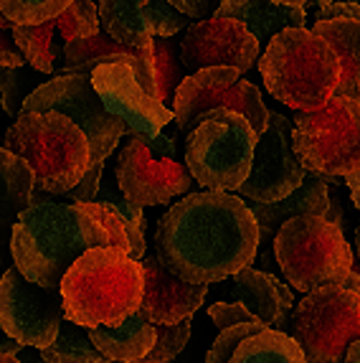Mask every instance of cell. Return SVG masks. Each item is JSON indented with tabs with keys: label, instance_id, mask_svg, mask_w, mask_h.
<instances>
[{
	"label": "cell",
	"instance_id": "6da1fadb",
	"mask_svg": "<svg viewBox=\"0 0 360 363\" xmlns=\"http://www.w3.org/2000/svg\"><path fill=\"white\" fill-rule=\"evenodd\" d=\"M259 226L241 196L198 191L180 199L155 231L157 259L175 277L213 285L252 267Z\"/></svg>",
	"mask_w": 360,
	"mask_h": 363
},
{
	"label": "cell",
	"instance_id": "7a4b0ae2",
	"mask_svg": "<svg viewBox=\"0 0 360 363\" xmlns=\"http://www.w3.org/2000/svg\"><path fill=\"white\" fill-rule=\"evenodd\" d=\"M96 247H117V242L79 203H30L11 229L16 269L48 290H59L69 267Z\"/></svg>",
	"mask_w": 360,
	"mask_h": 363
},
{
	"label": "cell",
	"instance_id": "3957f363",
	"mask_svg": "<svg viewBox=\"0 0 360 363\" xmlns=\"http://www.w3.org/2000/svg\"><path fill=\"white\" fill-rule=\"evenodd\" d=\"M142 262L117 247H96L79 257L61 279L64 320L81 328H114L142 303Z\"/></svg>",
	"mask_w": 360,
	"mask_h": 363
},
{
	"label": "cell",
	"instance_id": "277c9868",
	"mask_svg": "<svg viewBox=\"0 0 360 363\" xmlns=\"http://www.w3.org/2000/svg\"><path fill=\"white\" fill-rule=\"evenodd\" d=\"M259 74L271 97L300 112L330 102L340 79V59L330 43L307 28H284L266 43Z\"/></svg>",
	"mask_w": 360,
	"mask_h": 363
},
{
	"label": "cell",
	"instance_id": "5b68a950",
	"mask_svg": "<svg viewBox=\"0 0 360 363\" xmlns=\"http://www.w3.org/2000/svg\"><path fill=\"white\" fill-rule=\"evenodd\" d=\"M3 147L33 170L36 191L61 196L91 168V147L77 122L59 112H21L3 135Z\"/></svg>",
	"mask_w": 360,
	"mask_h": 363
},
{
	"label": "cell",
	"instance_id": "8992f818",
	"mask_svg": "<svg viewBox=\"0 0 360 363\" xmlns=\"http://www.w3.org/2000/svg\"><path fill=\"white\" fill-rule=\"evenodd\" d=\"M259 135L247 117L231 109L206 112L188 133L183 157L191 176L206 191L234 194L252 173Z\"/></svg>",
	"mask_w": 360,
	"mask_h": 363
},
{
	"label": "cell",
	"instance_id": "52a82bcc",
	"mask_svg": "<svg viewBox=\"0 0 360 363\" xmlns=\"http://www.w3.org/2000/svg\"><path fill=\"white\" fill-rule=\"evenodd\" d=\"M274 255L284 279L310 295L348 277L355 264L353 249L340 226L322 216L289 218L274 234Z\"/></svg>",
	"mask_w": 360,
	"mask_h": 363
},
{
	"label": "cell",
	"instance_id": "ba28073f",
	"mask_svg": "<svg viewBox=\"0 0 360 363\" xmlns=\"http://www.w3.org/2000/svg\"><path fill=\"white\" fill-rule=\"evenodd\" d=\"M292 150L307 173L340 183L360 170V102L332 97L313 112H297Z\"/></svg>",
	"mask_w": 360,
	"mask_h": 363
},
{
	"label": "cell",
	"instance_id": "9c48e42d",
	"mask_svg": "<svg viewBox=\"0 0 360 363\" xmlns=\"http://www.w3.org/2000/svg\"><path fill=\"white\" fill-rule=\"evenodd\" d=\"M292 338L307 363H342L353 340H360V277L350 269L342 282L305 295L292 315Z\"/></svg>",
	"mask_w": 360,
	"mask_h": 363
},
{
	"label": "cell",
	"instance_id": "30bf717a",
	"mask_svg": "<svg viewBox=\"0 0 360 363\" xmlns=\"http://www.w3.org/2000/svg\"><path fill=\"white\" fill-rule=\"evenodd\" d=\"M117 188L135 206H162L188 194L193 176L168 135H130L114 165Z\"/></svg>",
	"mask_w": 360,
	"mask_h": 363
},
{
	"label": "cell",
	"instance_id": "8fae6325",
	"mask_svg": "<svg viewBox=\"0 0 360 363\" xmlns=\"http://www.w3.org/2000/svg\"><path fill=\"white\" fill-rule=\"evenodd\" d=\"M21 112H59L77 122L91 147V165L107 163V157L125 138L127 122L112 115L91 84L89 74H59L38 86L23 102Z\"/></svg>",
	"mask_w": 360,
	"mask_h": 363
},
{
	"label": "cell",
	"instance_id": "7c38bea8",
	"mask_svg": "<svg viewBox=\"0 0 360 363\" xmlns=\"http://www.w3.org/2000/svg\"><path fill=\"white\" fill-rule=\"evenodd\" d=\"M213 109H231L247 117L254 133L261 135L269 122V109L259 89L241 79L239 69L231 67H210L201 69L196 74H188L183 84L178 86L173 97V115H175V138L186 140L198 120L206 112Z\"/></svg>",
	"mask_w": 360,
	"mask_h": 363
},
{
	"label": "cell",
	"instance_id": "4fadbf2b",
	"mask_svg": "<svg viewBox=\"0 0 360 363\" xmlns=\"http://www.w3.org/2000/svg\"><path fill=\"white\" fill-rule=\"evenodd\" d=\"M64 323V297L59 290L38 287L11 267L0 277V328L30 348H46L54 343Z\"/></svg>",
	"mask_w": 360,
	"mask_h": 363
},
{
	"label": "cell",
	"instance_id": "5bb4252c",
	"mask_svg": "<svg viewBox=\"0 0 360 363\" xmlns=\"http://www.w3.org/2000/svg\"><path fill=\"white\" fill-rule=\"evenodd\" d=\"M305 173L292 150V122L282 112L269 109L266 130L259 135L254 147L252 173L236 194L257 203H271L294 194L305 181Z\"/></svg>",
	"mask_w": 360,
	"mask_h": 363
},
{
	"label": "cell",
	"instance_id": "9a60e30c",
	"mask_svg": "<svg viewBox=\"0 0 360 363\" xmlns=\"http://www.w3.org/2000/svg\"><path fill=\"white\" fill-rule=\"evenodd\" d=\"M259 51L257 36L234 18L196 21L180 41V59L188 74L210 67H231L244 74L257 64Z\"/></svg>",
	"mask_w": 360,
	"mask_h": 363
},
{
	"label": "cell",
	"instance_id": "2e32d148",
	"mask_svg": "<svg viewBox=\"0 0 360 363\" xmlns=\"http://www.w3.org/2000/svg\"><path fill=\"white\" fill-rule=\"evenodd\" d=\"M13 38L26 61L41 74H56L64 64L67 43L99 33V13L94 0H72V6L56 18L38 26H13Z\"/></svg>",
	"mask_w": 360,
	"mask_h": 363
},
{
	"label": "cell",
	"instance_id": "e0dca14e",
	"mask_svg": "<svg viewBox=\"0 0 360 363\" xmlns=\"http://www.w3.org/2000/svg\"><path fill=\"white\" fill-rule=\"evenodd\" d=\"M99 26L112 41L152 51V38H173L188 21L168 0H96Z\"/></svg>",
	"mask_w": 360,
	"mask_h": 363
},
{
	"label": "cell",
	"instance_id": "ac0fdd59",
	"mask_svg": "<svg viewBox=\"0 0 360 363\" xmlns=\"http://www.w3.org/2000/svg\"><path fill=\"white\" fill-rule=\"evenodd\" d=\"M89 77L109 112L127 122L130 135H160V130L175 120L173 109L145 89L130 67L102 64Z\"/></svg>",
	"mask_w": 360,
	"mask_h": 363
},
{
	"label": "cell",
	"instance_id": "d6986e66",
	"mask_svg": "<svg viewBox=\"0 0 360 363\" xmlns=\"http://www.w3.org/2000/svg\"><path fill=\"white\" fill-rule=\"evenodd\" d=\"M145 290L142 303L137 313L152 325H175L180 320H188L203 303L208 285H193L186 279L175 277L160 259L145 255Z\"/></svg>",
	"mask_w": 360,
	"mask_h": 363
},
{
	"label": "cell",
	"instance_id": "ffe728a7",
	"mask_svg": "<svg viewBox=\"0 0 360 363\" xmlns=\"http://www.w3.org/2000/svg\"><path fill=\"white\" fill-rule=\"evenodd\" d=\"M313 33L330 43L340 59V79L332 97H348L360 102V6L332 3L320 8Z\"/></svg>",
	"mask_w": 360,
	"mask_h": 363
},
{
	"label": "cell",
	"instance_id": "44dd1931",
	"mask_svg": "<svg viewBox=\"0 0 360 363\" xmlns=\"http://www.w3.org/2000/svg\"><path fill=\"white\" fill-rule=\"evenodd\" d=\"M102 64H122V67H130L135 72V77H137L140 84L157 97L152 51L122 46V43L112 41L102 30L89 38H77V41L67 43V49H64V64H61L59 74H91L96 67H102Z\"/></svg>",
	"mask_w": 360,
	"mask_h": 363
},
{
	"label": "cell",
	"instance_id": "7402d4cb",
	"mask_svg": "<svg viewBox=\"0 0 360 363\" xmlns=\"http://www.w3.org/2000/svg\"><path fill=\"white\" fill-rule=\"evenodd\" d=\"M231 295L239 300L249 313L257 318L259 323H264L271 330H282L294 308V297L289 292V287H284V282L279 277L254 267H244L241 272L234 274V287Z\"/></svg>",
	"mask_w": 360,
	"mask_h": 363
},
{
	"label": "cell",
	"instance_id": "603a6c76",
	"mask_svg": "<svg viewBox=\"0 0 360 363\" xmlns=\"http://www.w3.org/2000/svg\"><path fill=\"white\" fill-rule=\"evenodd\" d=\"M327 203H330V186L317 173H305L302 186L294 194H289L287 199L271 201V203H257V201H252L249 208H252L254 218H257L259 244L274 239L279 226L284 221H289V218L325 216Z\"/></svg>",
	"mask_w": 360,
	"mask_h": 363
},
{
	"label": "cell",
	"instance_id": "cb8c5ba5",
	"mask_svg": "<svg viewBox=\"0 0 360 363\" xmlns=\"http://www.w3.org/2000/svg\"><path fill=\"white\" fill-rule=\"evenodd\" d=\"M213 18H234L244 23L261 46L284 28H305L307 13L305 8L276 6L269 0H221Z\"/></svg>",
	"mask_w": 360,
	"mask_h": 363
},
{
	"label": "cell",
	"instance_id": "d4e9b609",
	"mask_svg": "<svg viewBox=\"0 0 360 363\" xmlns=\"http://www.w3.org/2000/svg\"><path fill=\"white\" fill-rule=\"evenodd\" d=\"M89 338L109 363H140L152 351L157 330L150 320L135 313L114 328H89Z\"/></svg>",
	"mask_w": 360,
	"mask_h": 363
},
{
	"label": "cell",
	"instance_id": "484cf974",
	"mask_svg": "<svg viewBox=\"0 0 360 363\" xmlns=\"http://www.w3.org/2000/svg\"><path fill=\"white\" fill-rule=\"evenodd\" d=\"M33 191V170L18 155L0 147V236L11 234L13 224L30 206Z\"/></svg>",
	"mask_w": 360,
	"mask_h": 363
},
{
	"label": "cell",
	"instance_id": "4316f807",
	"mask_svg": "<svg viewBox=\"0 0 360 363\" xmlns=\"http://www.w3.org/2000/svg\"><path fill=\"white\" fill-rule=\"evenodd\" d=\"M228 363H307V358L292 335L264 328L249 335Z\"/></svg>",
	"mask_w": 360,
	"mask_h": 363
},
{
	"label": "cell",
	"instance_id": "83f0119b",
	"mask_svg": "<svg viewBox=\"0 0 360 363\" xmlns=\"http://www.w3.org/2000/svg\"><path fill=\"white\" fill-rule=\"evenodd\" d=\"M94 201L120 213V221L125 224V231H127V242H130V259L142 262L145 255H147V231H145L147 218H145L142 206H135L133 201H127L125 196H122V191L117 194V188H114L112 181L102 183V188H99V194H96Z\"/></svg>",
	"mask_w": 360,
	"mask_h": 363
},
{
	"label": "cell",
	"instance_id": "f1b7e54d",
	"mask_svg": "<svg viewBox=\"0 0 360 363\" xmlns=\"http://www.w3.org/2000/svg\"><path fill=\"white\" fill-rule=\"evenodd\" d=\"M41 356L48 363H109L91 343L89 330L74 325L72 320L61 323L54 343L41 348Z\"/></svg>",
	"mask_w": 360,
	"mask_h": 363
},
{
	"label": "cell",
	"instance_id": "f546056e",
	"mask_svg": "<svg viewBox=\"0 0 360 363\" xmlns=\"http://www.w3.org/2000/svg\"><path fill=\"white\" fill-rule=\"evenodd\" d=\"M152 69H155V86H157V99L162 104L173 102L175 91L183 84V79L188 77L183 59H180V49L175 46L173 38H152Z\"/></svg>",
	"mask_w": 360,
	"mask_h": 363
},
{
	"label": "cell",
	"instance_id": "4dcf8cb0",
	"mask_svg": "<svg viewBox=\"0 0 360 363\" xmlns=\"http://www.w3.org/2000/svg\"><path fill=\"white\" fill-rule=\"evenodd\" d=\"M48 74H41L36 69L26 64V67L18 69H0V104H3V112L8 117L21 115L23 109V102L38 89L41 84L48 82Z\"/></svg>",
	"mask_w": 360,
	"mask_h": 363
},
{
	"label": "cell",
	"instance_id": "1f68e13d",
	"mask_svg": "<svg viewBox=\"0 0 360 363\" xmlns=\"http://www.w3.org/2000/svg\"><path fill=\"white\" fill-rule=\"evenodd\" d=\"M72 0H0V16L11 26H38L56 18Z\"/></svg>",
	"mask_w": 360,
	"mask_h": 363
},
{
	"label": "cell",
	"instance_id": "d6a6232c",
	"mask_svg": "<svg viewBox=\"0 0 360 363\" xmlns=\"http://www.w3.org/2000/svg\"><path fill=\"white\" fill-rule=\"evenodd\" d=\"M157 338L152 351L142 358L140 363H170L186 348L188 338H191V320H180L175 325H155Z\"/></svg>",
	"mask_w": 360,
	"mask_h": 363
},
{
	"label": "cell",
	"instance_id": "836d02e7",
	"mask_svg": "<svg viewBox=\"0 0 360 363\" xmlns=\"http://www.w3.org/2000/svg\"><path fill=\"white\" fill-rule=\"evenodd\" d=\"M264 328H266L264 323H244V325H234V328L221 330L218 338L213 340V345L208 348V353H206V363H228L231 356L236 353V348H239L249 335L259 333V330H264Z\"/></svg>",
	"mask_w": 360,
	"mask_h": 363
},
{
	"label": "cell",
	"instance_id": "e575fe53",
	"mask_svg": "<svg viewBox=\"0 0 360 363\" xmlns=\"http://www.w3.org/2000/svg\"><path fill=\"white\" fill-rule=\"evenodd\" d=\"M102 178H104V163L91 165L89 173H86V176L81 178L72 191L56 196V201H59V203H91V201L96 199V194H99Z\"/></svg>",
	"mask_w": 360,
	"mask_h": 363
},
{
	"label": "cell",
	"instance_id": "d590c367",
	"mask_svg": "<svg viewBox=\"0 0 360 363\" xmlns=\"http://www.w3.org/2000/svg\"><path fill=\"white\" fill-rule=\"evenodd\" d=\"M208 318L210 323L218 328V330H226V328H234V325H244V323H259L252 313L241 303H216L210 305L208 310Z\"/></svg>",
	"mask_w": 360,
	"mask_h": 363
},
{
	"label": "cell",
	"instance_id": "8d00e7d4",
	"mask_svg": "<svg viewBox=\"0 0 360 363\" xmlns=\"http://www.w3.org/2000/svg\"><path fill=\"white\" fill-rule=\"evenodd\" d=\"M28 61H26L23 51L18 49V43L13 38V30L11 28H0V69H18L26 67Z\"/></svg>",
	"mask_w": 360,
	"mask_h": 363
},
{
	"label": "cell",
	"instance_id": "74e56055",
	"mask_svg": "<svg viewBox=\"0 0 360 363\" xmlns=\"http://www.w3.org/2000/svg\"><path fill=\"white\" fill-rule=\"evenodd\" d=\"M175 11H180L186 18L193 21H208V13H216V0H168Z\"/></svg>",
	"mask_w": 360,
	"mask_h": 363
},
{
	"label": "cell",
	"instance_id": "f35d334b",
	"mask_svg": "<svg viewBox=\"0 0 360 363\" xmlns=\"http://www.w3.org/2000/svg\"><path fill=\"white\" fill-rule=\"evenodd\" d=\"M330 224L335 226H345V208H342V199L340 194H337V188H330V203H327V211H325V216Z\"/></svg>",
	"mask_w": 360,
	"mask_h": 363
},
{
	"label": "cell",
	"instance_id": "ab89813d",
	"mask_svg": "<svg viewBox=\"0 0 360 363\" xmlns=\"http://www.w3.org/2000/svg\"><path fill=\"white\" fill-rule=\"evenodd\" d=\"M16 363H48L46 358L41 356L38 348H30V345H23L18 353H16Z\"/></svg>",
	"mask_w": 360,
	"mask_h": 363
},
{
	"label": "cell",
	"instance_id": "60d3db41",
	"mask_svg": "<svg viewBox=\"0 0 360 363\" xmlns=\"http://www.w3.org/2000/svg\"><path fill=\"white\" fill-rule=\"evenodd\" d=\"M23 345L18 340H13L11 335H6V330L0 328V356H11V353H18Z\"/></svg>",
	"mask_w": 360,
	"mask_h": 363
},
{
	"label": "cell",
	"instance_id": "b9f144b4",
	"mask_svg": "<svg viewBox=\"0 0 360 363\" xmlns=\"http://www.w3.org/2000/svg\"><path fill=\"white\" fill-rule=\"evenodd\" d=\"M345 186H348V191H350V201H353V206L360 208V170L345 178Z\"/></svg>",
	"mask_w": 360,
	"mask_h": 363
},
{
	"label": "cell",
	"instance_id": "7bdbcfd3",
	"mask_svg": "<svg viewBox=\"0 0 360 363\" xmlns=\"http://www.w3.org/2000/svg\"><path fill=\"white\" fill-rule=\"evenodd\" d=\"M342 363H360V340H353L345 351V361Z\"/></svg>",
	"mask_w": 360,
	"mask_h": 363
},
{
	"label": "cell",
	"instance_id": "ee69618b",
	"mask_svg": "<svg viewBox=\"0 0 360 363\" xmlns=\"http://www.w3.org/2000/svg\"><path fill=\"white\" fill-rule=\"evenodd\" d=\"M269 3H276V6H287V8H305L307 0H269Z\"/></svg>",
	"mask_w": 360,
	"mask_h": 363
},
{
	"label": "cell",
	"instance_id": "f6af8a7d",
	"mask_svg": "<svg viewBox=\"0 0 360 363\" xmlns=\"http://www.w3.org/2000/svg\"><path fill=\"white\" fill-rule=\"evenodd\" d=\"M0 363H16V353H11V356H0Z\"/></svg>",
	"mask_w": 360,
	"mask_h": 363
},
{
	"label": "cell",
	"instance_id": "bcb514c9",
	"mask_svg": "<svg viewBox=\"0 0 360 363\" xmlns=\"http://www.w3.org/2000/svg\"><path fill=\"white\" fill-rule=\"evenodd\" d=\"M315 3H317L320 8H327V6H332V3H335V0H315Z\"/></svg>",
	"mask_w": 360,
	"mask_h": 363
},
{
	"label": "cell",
	"instance_id": "7dc6e473",
	"mask_svg": "<svg viewBox=\"0 0 360 363\" xmlns=\"http://www.w3.org/2000/svg\"><path fill=\"white\" fill-rule=\"evenodd\" d=\"M0 28H13V26H11V23H8V21H6V18H3V16H0Z\"/></svg>",
	"mask_w": 360,
	"mask_h": 363
},
{
	"label": "cell",
	"instance_id": "c3c4849f",
	"mask_svg": "<svg viewBox=\"0 0 360 363\" xmlns=\"http://www.w3.org/2000/svg\"><path fill=\"white\" fill-rule=\"evenodd\" d=\"M335 3H358L360 6V0H335Z\"/></svg>",
	"mask_w": 360,
	"mask_h": 363
},
{
	"label": "cell",
	"instance_id": "681fc988",
	"mask_svg": "<svg viewBox=\"0 0 360 363\" xmlns=\"http://www.w3.org/2000/svg\"><path fill=\"white\" fill-rule=\"evenodd\" d=\"M353 272H355V274H358V277H360V264H353Z\"/></svg>",
	"mask_w": 360,
	"mask_h": 363
},
{
	"label": "cell",
	"instance_id": "f907efd6",
	"mask_svg": "<svg viewBox=\"0 0 360 363\" xmlns=\"http://www.w3.org/2000/svg\"><path fill=\"white\" fill-rule=\"evenodd\" d=\"M0 115H3V104H0Z\"/></svg>",
	"mask_w": 360,
	"mask_h": 363
},
{
	"label": "cell",
	"instance_id": "816d5d0a",
	"mask_svg": "<svg viewBox=\"0 0 360 363\" xmlns=\"http://www.w3.org/2000/svg\"><path fill=\"white\" fill-rule=\"evenodd\" d=\"M358 231H360V226H358Z\"/></svg>",
	"mask_w": 360,
	"mask_h": 363
},
{
	"label": "cell",
	"instance_id": "f5cc1de1",
	"mask_svg": "<svg viewBox=\"0 0 360 363\" xmlns=\"http://www.w3.org/2000/svg\"><path fill=\"white\" fill-rule=\"evenodd\" d=\"M94 3H96V0H94Z\"/></svg>",
	"mask_w": 360,
	"mask_h": 363
}]
</instances>
